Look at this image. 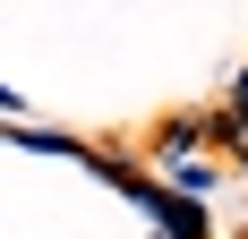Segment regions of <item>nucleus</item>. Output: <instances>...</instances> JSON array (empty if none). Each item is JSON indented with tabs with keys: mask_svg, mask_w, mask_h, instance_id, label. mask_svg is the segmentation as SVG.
<instances>
[{
	"mask_svg": "<svg viewBox=\"0 0 248 239\" xmlns=\"http://www.w3.org/2000/svg\"><path fill=\"white\" fill-rule=\"evenodd\" d=\"M205 137H214V145H231V163H248V111H231V103H223V111L205 120Z\"/></svg>",
	"mask_w": 248,
	"mask_h": 239,
	"instance_id": "nucleus-3",
	"label": "nucleus"
},
{
	"mask_svg": "<svg viewBox=\"0 0 248 239\" xmlns=\"http://www.w3.org/2000/svg\"><path fill=\"white\" fill-rule=\"evenodd\" d=\"M197 145H205V120H171V128L154 137V154H163V163H180V154H197Z\"/></svg>",
	"mask_w": 248,
	"mask_h": 239,
	"instance_id": "nucleus-4",
	"label": "nucleus"
},
{
	"mask_svg": "<svg viewBox=\"0 0 248 239\" xmlns=\"http://www.w3.org/2000/svg\"><path fill=\"white\" fill-rule=\"evenodd\" d=\"M17 103H26V94H9V86H0V111H17Z\"/></svg>",
	"mask_w": 248,
	"mask_h": 239,
	"instance_id": "nucleus-6",
	"label": "nucleus"
},
{
	"mask_svg": "<svg viewBox=\"0 0 248 239\" xmlns=\"http://www.w3.org/2000/svg\"><path fill=\"white\" fill-rule=\"evenodd\" d=\"M9 137H17V145H34V154H86L77 137H51V128H9Z\"/></svg>",
	"mask_w": 248,
	"mask_h": 239,
	"instance_id": "nucleus-5",
	"label": "nucleus"
},
{
	"mask_svg": "<svg viewBox=\"0 0 248 239\" xmlns=\"http://www.w3.org/2000/svg\"><path fill=\"white\" fill-rule=\"evenodd\" d=\"M163 179H171V196H197V205L223 188V171L205 163V154H180V163H163Z\"/></svg>",
	"mask_w": 248,
	"mask_h": 239,
	"instance_id": "nucleus-2",
	"label": "nucleus"
},
{
	"mask_svg": "<svg viewBox=\"0 0 248 239\" xmlns=\"http://www.w3.org/2000/svg\"><path fill=\"white\" fill-rule=\"evenodd\" d=\"M146 214H154V231H163V239H214V231H205V205H197V196H171L163 179H154Z\"/></svg>",
	"mask_w": 248,
	"mask_h": 239,
	"instance_id": "nucleus-1",
	"label": "nucleus"
}]
</instances>
